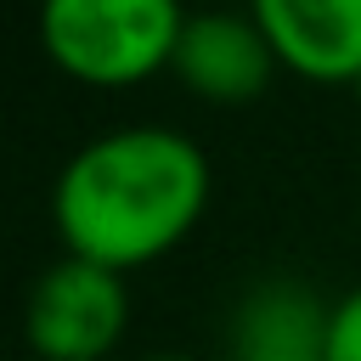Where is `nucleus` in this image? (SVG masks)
Masks as SVG:
<instances>
[{
	"label": "nucleus",
	"mask_w": 361,
	"mask_h": 361,
	"mask_svg": "<svg viewBox=\"0 0 361 361\" xmlns=\"http://www.w3.org/2000/svg\"><path fill=\"white\" fill-rule=\"evenodd\" d=\"M248 17L299 79H361V0H248Z\"/></svg>",
	"instance_id": "5"
},
{
	"label": "nucleus",
	"mask_w": 361,
	"mask_h": 361,
	"mask_svg": "<svg viewBox=\"0 0 361 361\" xmlns=\"http://www.w3.org/2000/svg\"><path fill=\"white\" fill-rule=\"evenodd\" d=\"M180 0H39V45L79 85H135L175 62Z\"/></svg>",
	"instance_id": "2"
},
{
	"label": "nucleus",
	"mask_w": 361,
	"mask_h": 361,
	"mask_svg": "<svg viewBox=\"0 0 361 361\" xmlns=\"http://www.w3.org/2000/svg\"><path fill=\"white\" fill-rule=\"evenodd\" d=\"M169 68L197 102L243 107L271 90V73L282 62L248 11H192Z\"/></svg>",
	"instance_id": "4"
},
{
	"label": "nucleus",
	"mask_w": 361,
	"mask_h": 361,
	"mask_svg": "<svg viewBox=\"0 0 361 361\" xmlns=\"http://www.w3.org/2000/svg\"><path fill=\"white\" fill-rule=\"evenodd\" d=\"M124 322H130L124 271L62 254L28 288L23 338H28V350L39 361H102L124 338Z\"/></svg>",
	"instance_id": "3"
},
{
	"label": "nucleus",
	"mask_w": 361,
	"mask_h": 361,
	"mask_svg": "<svg viewBox=\"0 0 361 361\" xmlns=\"http://www.w3.org/2000/svg\"><path fill=\"white\" fill-rule=\"evenodd\" d=\"M147 361H192V355H147Z\"/></svg>",
	"instance_id": "7"
},
{
	"label": "nucleus",
	"mask_w": 361,
	"mask_h": 361,
	"mask_svg": "<svg viewBox=\"0 0 361 361\" xmlns=\"http://www.w3.org/2000/svg\"><path fill=\"white\" fill-rule=\"evenodd\" d=\"M322 361H361V288L344 293V299L327 310V327H322Z\"/></svg>",
	"instance_id": "6"
},
{
	"label": "nucleus",
	"mask_w": 361,
	"mask_h": 361,
	"mask_svg": "<svg viewBox=\"0 0 361 361\" xmlns=\"http://www.w3.org/2000/svg\"><path fill=\"white\" fill-rule=\"evenodd\" d=\"M209 203V158L164 124H130L85 141L56 175L62 248L107 271H135L197 226Z\"/></svg>",
	"instance_id": "1"
},
{
	"label": "nucleus",
	"mask_w": 361,
	"mask_h": 361,
	"mask_svg": "<svg viewBox=\"0 0 361 361\" xmlns=\"http://www.w3.org/2000/svg\"><path fill=\"white\" fill-rule=\"evenodd\" d=\"M355 102H361V79H355Z\"/></svg>",
	"instance_id": "8"
}]
</instances>
